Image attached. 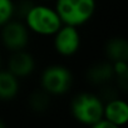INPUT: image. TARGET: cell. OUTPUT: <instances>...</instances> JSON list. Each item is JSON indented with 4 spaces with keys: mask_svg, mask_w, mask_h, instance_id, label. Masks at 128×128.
<instances>
[{
    "mask_svg": "<svg viewBox=\"0 0 128 128\" xmlns=\"http://www.w3.org/2000/svg\"><path fill=\"white\" fill-rule=\"evenodd\" d=\"M112 67H113V72H114V74H116L117 77L128 76L127 60H117V62H113Z\"/></svg>",
    "mask_w": 128,
    "mask_h": 128,
    "instance_id": "14",
    "label": "cell"
},
{
    "mask_svg": "<svg viewBox=\"0 0 128 128\" xmlns=\"http://www.w3.org/2000/svg\"><path fill=\"white\" fill-rule=\"evenodd\" d=\"M96 9V0H56L55 12L63 24L73 26L87 23Z\"/></svg>",
    "mask_w": 128,
    "mask_h": 128,
    "instance_id": "1",
    "label": "cell"
},
{
    "mask_svg": "<svg viewBox=\"0 0 128 128\" xmlns=\"http://www.w3.org/2000/svg\"><path fill=\"white\" fill-rule=\"evenodd\" d=\"M72 73L63 66H50L42 74V87L46 93L63 94L72 86Z\"/></svg>",
    "mask_w": 128,
    "mask_h": 128,
    "instance_id": "4",
    "label": "cell"
},
{
    "mask_svg": "<svg viewBox=\"0 0 128 128\" xmlns=\"http://www.w3.org/2000/svg\"><path fill=\"white\" fill-rule=\"evenodd\" d=\"M49 104V99L48 96L43 92H34L30 97V106L36 112H42L44 110Z\"/></svg>",
    "mask_w": 128,
    "mask_h": 128,
    "instance_id": "13",
    "label": "cell"
},
{
    "mask_svg": "<svg viewBox=\"0 0 128 128\" xmlns=\"http://www.w3.org/2000/svg\"><path fill=\"white\" fill-rule=\"evenodd\" d=\"M3 43L10 50H22L25 48L29 40L28 29L20 22H6L2 33Z\"/></svg>",
    "mask_w": 128,
    "mask_h": 128,
    "instance_id": "6",
    "label": "cell"
},
{
    "mask_svg": "<svg viewBox=\"0 0 128 128\" xmlns=\"http://www.w3.org/2000/svg\"><path fill=\"white\" fill-rule=\"evenodd\" d=\"M15 12V6L12 0H0V25L9 22Z\"/></svg>",
    "mask_w": 128,
    "mask_h": 128,
    "instance_id": "12",
    "label": "cell"
},
{
    "mask_svg": "<svg viewBox=\"0 0 128 128\" xmlns=\"http://www.w3.org/2000/svg\"><path fill=\"white\" fill-rule=\"evenodd\" d=\"M114 72L113 67L109 63H98L88 70V79L94 84H102L108 82L110 78H113Z\"/></svg>",
    "mask_w": 128,
    "mask_h": 128,
    "instance_id": "11",
    "label": "cell"
},
{
    "mask_svg": "<svg viewBox=\"0 0 128 128\" xmlns=\"http://www.w3.org/2000/svg\"><path fill=\"white\" fill-rule=\"evenodd\" d=\"M34 58L29 53L23 52V49L15 50L9 59V72L13 73L16 78L29 76L34 70Z\"/></svg>",
    "mask_w": 128,
    "mask_h": 128,
    "instance_id": "7",
    "label": "cell"
},
{
    "mask_svg": "<svg viewBox=\"0 0 128 128\" xmlns=\"http://www.w3.org/2000/svg\"><path fill=\"white\" fill-rule=\"evenodd\" d=\"M103 118L113 123L116 127L123 126L128 119V106L124 100L113 98L103 106Z\"/></svg>",
    "mask_w": 128,
    "mask_h": 128,
    "instance_id": "8",
    "label": "cell"
},
{
    "mask_svg": "<svg viewBox=\"0 0 128 128\" xmlns=\"http://www.w3.org/2000/svg\"><path fill=\"white\" fill-rule=\"evenodd\" d=\"M34 4L29 0H23V2L19 3V6H18V14L23 18H25V15L28 14V12L30 10V8L33 6Z\"/></svg>",
    "mask_w": 128,
    "mask_h": 128,
    "instance_id": "15",
    "label": "cell"
},
{
    "mask_svg": "<svg viewBox=\"0 0 128 128\" xmlns=\"http://www.w3.org/2000/svg\"><path fill=\"white\" fill-rule=\"evenodd\" d=\"M80 45V35L77 26L64 24L54 34V46L62 55H73Z\"/></svg>",
    "mask_w": 128,
    "mask_h": 128,
    "instance_id": "5",
    "label": "cell"
},
{
    "mask_svg": "<svg viewBox=\"0 0 128 128\" xmlns=\"http://www.w3.org/2000/svg\"><path fill=\"white\" fill-rule=\"evenodd\" d=\"M3 127H4V123H3L2 120H0V128H3Z\"/></svg>",
    "mask_w": 128,
    "mask_h": 128,
    "instance_id": "16",
    "label": "cell"
},
{
    "mask_svg": "<svg viewBox=\"0 0 128 128\" xmlns=\"http://www.w3.org/2000/svg\"><path fill=\"white\" fill-rule=\"evenodd\" d=\"M25 19L29 29L40 35H54L63 24L58 13L45 5H33Z\"/></svg>",
    "mask_w": 128,
    "mask_h": 128,
    "instance_id": "2",
    "label": "cell"
},
{
    "mask_svg": "<svg viewBox=\"0 0 128 128\" xmlns=\"http://www.w3.org/2000/svg\"><path fill=\"white\" fill-rule=\"evenodd\" d=\"M72 114L78 122L93 126L103 118V103L92 93H80L72 102Z\"/></svg>",
    "mask_w": 128,
    "mask_h": 128,
    "instance_id": "3",
    "label": "cell"
},
{
    "mask_svg": "<svg viewBox=\"0 0 128 128\" xmlns=\"http://www.w3.org/2000/svg\"><path fill=\"white\" fill-rule=\"evenodd\" d=\"M106 53L113 62L128 59V44L122 38H112L106 45Z\"/></svg>",
    "mask_w": 128,
    "mask_h": 128,
    "instance_id": "10",
    "label": "cell"
},
{
    "mask_svg": "<svg viewBox=\"0 0 128 128\" xmlns=\"http://www.w3.org/2000/svg\"><path fill=\"white\" fill-rule=\"evenodd\" d=\"M19 90L18 78L9 70H0V99L10 100Z\"/></svg>",
    "mask_w": 128,
    "mask_h": 128,
    "instance_id": "9",
    "label": "cell"
}]
</instances>
